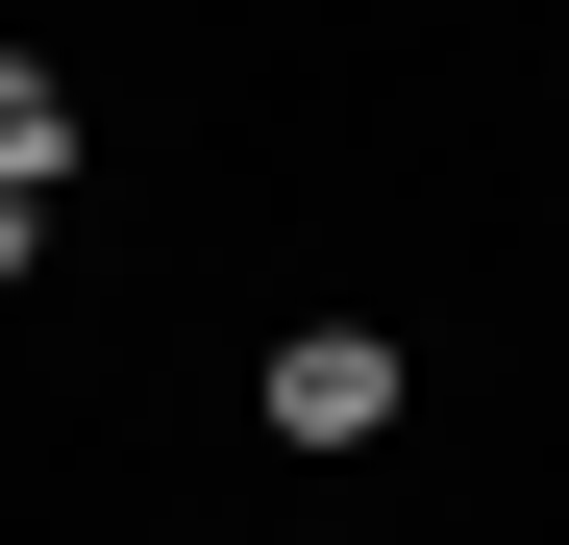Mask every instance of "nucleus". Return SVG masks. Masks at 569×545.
<instances>
[{
    "label": "nucleus",
    "mask_w": 569,
    "mask_h": 545,
    "mask_svg": "<svg viewBox=\"0 0 569 545\" xmlns=\"http://www.w3.org/2000/svg\"><path fill=\"white\" fill-rule=\"evenodd\" d=\"M50 174H74V75H50V50H0V199H50Z\"/></svg>",
    "instance_id": "nucleus-2"
},
{
    "label": "nucleus",
    "mask_w": 569,
    "mask_h": 545,
    "mask_svg": "<svg viewBox=\"0 0 569 545\" xmlns=\"http://www.w3.org/2000/svg\"><path fill=\"white\" fill-rule=\"evenodd\" d=\"M371 422H397V347H371V323H298V347H272V446H371Z\"/></svg>",
    "instance_id": "nucleus-1"
}]
</instances>
